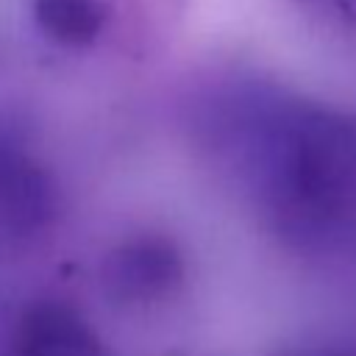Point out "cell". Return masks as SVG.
Returning <instances> with one entry per match:
<instances>
[{
  "label": "cell",
  "instance_id": "cell-1",
  "mask_svg": "<svg viewBox=\"0 0 356 356\" xmlns=\"http://www.w3.org/2000/svg\"><path fill=\"white\" fill-rule=\"evenodd\" d=\"M200 128L222 175L284 250L356 270V111L239 83L211 97Z\"/></svg>",
  "mask_w": 356,
  "mask_h": 356
},
{
  "label": "cell",
  "instance_id": "cell-2",
  "mask_svg": "<svg viewBox=\"0 0 356 356\" xmlns=\"http://www.w3.org/2000/svg\"><path fill=\"white\" fill-rule=\"evenodd\" d=\"M186 278L181 245L156 231L120 239L100 264V284L108 300L125 309H150L178 295Z\"/></svg>",
  "mask_w": 356,
  "mask_h": 356
},
{
  "label": "cell",
  "instance_id": "cell-3",
  "mask_svg": "<svg viewBox=\"0 0 356 356\" xmlns=\"http://www.w3.org/2000/svg\"><path fill=\"white\" fill-rule=\"evenodd\" d=\"M58 189L50 170L8 125H0V242L31 239L56 214Z\"/></svg>",
  "mask_w": 356,
  "mask_h": 356
},
{
  "label": "cell",
  "instance_id": "cell-4",
  "mask_svg": "<svg viewBox=\"0 0 356 356\" xmlns=\"http://www.w3.org/2000/svg\"><path fill=\"white\" fill-rule=\"evenodd\" d=\"M3 356H106L95 325L67 300H31L14 320Z\"/></svg>",
  "mask_w": 356,
  "mask_h": 356
},
{
  "label": "cell",
  "instance_id": "cell-5",
  "mask_svg": "<svg viewBox=\"0 0 356 356\" xmlns=\"http://www.w3.org/2000/svg\"><path fill=\"white\" fill-rule=\"evenodd\" d=\"M36 31L61 47H89L108 25L103 0H31Z\"/></svg>",
  "mask_w": 356,
  "mask_h": 356
},
{
  "label": "cell",
  "instance_id": "cell-6",
  "mask_svg": "<svg viewBox=\"0 0 356 356\" xmlns=\"http://www.w3.org/2000/svg\"><path fill=\"white\" fill-rule=\"evenodd\" d=\"M292 3L334 31L356 33V0H292Z\"/></svg>",
  "mask_w": 356,
  "mask_h": 356
},
{
  "label": "cell",
  "instance_id": "cell-7",
  "mask_svg": "<svg viewBox=\"0 0 356 356\" xmlns=\"http://www.w3.org/2000/svg\"><path fill=\"white\" fill-rule=\"evenodd\" d=\"M275 356H356V339H314L278 350Z\"/></svg>",
  "mask_w": 356,
  "mask_h": 356
}]
</instances>
